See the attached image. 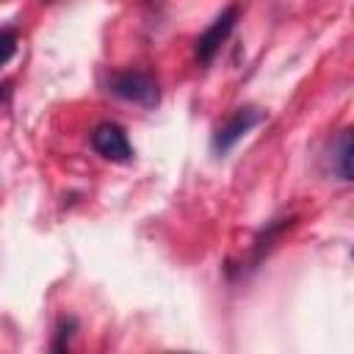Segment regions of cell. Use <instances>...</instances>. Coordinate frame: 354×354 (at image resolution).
<instances>
[{"instance_id":"obj_1","label":"cell","mask_w":354,"mask_h":354,"mask_svg":"<svg viewBox=\"0 0 354 354\" xmlns=\"http://www.w3.org/2000/svg\"><path fill=\"white\" fill-rule=\"evenodd\" d=\"M111 91L122 100H130L144 108L158 105V83L147 72H122L111 77Z\"/></svg>"},{"instance_id":"obj_6","label":"cell","mask_w":354,"mask_h":354,"mask_svg":"<svg viewBox=\"0 0 354 354\" xmlns=\"http://www.w3.org/2000/svg\"><path fill=\"white\" fill-rule=\"evenodd\" d=\"M14 53H17V33L11 28H3L0 30V66L8 64Z\"/></svg>"},{"instance_id":"obj_4","label":"cell","mask_w":354,"mask_h":354,"mask_svg":"<svg viewBox=\"0 0 354 354\" xmlns=\"http://www.w3.org/2000/svg\"><path fill=\"white\" fill-rule=\"evenodd\" d=\"M260 119H263V113H260L257 108H252V105L238 108V111L216 130V136H213V149H216L218 155H227L254 124H260Z\"/></svg>"},{"instance_id":"obj_5","label":"cell","mask_w":354,"mask_h":354,"mask_svg":"<svg viewBox=\"0 0 354 354\" xmlns=\"http://www.w3.org/2000/svg\"><path fill=\"white\" fill-rule=\"evenodd\" d=\"M351 130H343L337 136V144H335V169L340 174V180H351Z\"/></svg>"},{"instance_id":"obj_7","label":"cell","mask_w":354,"mask_h":354,"mask_svg":"<svg viewBox=\"0 0 354 354\" xmlns=\"http://www.w3.org/2000/svg\"><path fill=\"white\" fill-rule=\"evenodd\" d=\"M75 318H64L61 324H58V335H55V343H53V348L55 351H64L66 346H69V337H72V332H75Z\"/></svg>"},{"instance_id":"obj_2","label":"cell","mask_w":354,"mask_h":354,"mask_svg":"<svg viewBox=\"0 0 354 354\" xmlns=\"http://www.w3.org/2000/svg\"><path fill=\"white\" fill-rule=\"evenodd\" d=\"M91 147L100 158L111 163H130L133 160V147L124 136V130L116 122H102L91 133Z\"/></svg>"},{"instance_id":"obj_3","label":"cell","mask_w":354,"mask_h":354,"mask_svg":"<svg viewBox=\"0 0 354 354\" xmlns=\"http://www.w3.org/2000/svg\"><path fill=\"white\" fill-rule=\"evenodd\" d=\"M235 22H238V6H227V8L207 25V30L196 39V58H199V64H210V61H213V55L218 53V47L230 39Z\"/></svg>"}]
</instances>
